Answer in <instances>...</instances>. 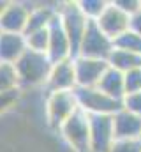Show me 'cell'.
Segmentation results:
<instances>
[{
	"label": "cell",
	"instance_id": "obj_1",
	"mask_svg": "<svg viewBox=\"0 0 141 152\" xmlns=\"http://www.w3.org/2000/svg\"><path fill=\"white\" fill-rule=\"evenodd\" d=\"M51 60L44 53H37L27 50L21 58L14 64L18 85L21 92H34L37 88H44L48 76L51 71Z\"/></svg>",
	"mask_w": 141,
	"mask_h": 152
},
{
	"label": "cell",
	"instance_id": "obj_2",
	"mask_svg": "<svg viewBox=\"0 0 141 152\" xmlns=\"http://www.w3.org/2000/svg\"><path fill=\"white\" fill-rule=\"evenodd\" d=\"M79 110L74 90L65 92H46L44 94V120L46 126L58 133V129Z\"/></svg>",
	"mask_w": 141,
	"mask_h": 152
},
{
	"label": "cell",
	"instance_id": "obj_3",
	"mask_svg": "<svg viewBox=\"0 0 141 152\" xmlns=\"http://www.w3.org/2000/svg\"><path fill=\"white\" fill-rule=\"evenodd\" d=\"M58 18H60V23H62L67 37H69L70 48H72V58H76L79 55V46H81V41L85 37L86 27L90 21L78 7V2L60 4L58 5Z\"/></svg>",
	"mask_w": 141,
	"mask_h": 152
},
{
	"label": "cell",
	"instance_id": "obj_4",
	"mask_svg": "<svg viewBox=\"0 0 141 152\" xmlns=\"http://www.w3.org/2000/svg\"><path fill=\"white\" fill-rule=\"evenodd\" d=\"M58 134L72 152H90V117L78 110L58 129Z\"/></svg>",
	"mask_w": 141,
	"mask_h": 152
},
{
	"label": "cell",
	"instance_id": "obj_5",
	"mask_svg": "<svg viewBox=\"0 0 141 152\" xmlns=\"http://www.w3.org/2000/svg\"><path fill=\"white\" fill-rule=\"evenodd\" d=\"M74 92L78 97L79 110L85 112L86 115H115L124 108L122 101L109 97L108 94L99 90L97 87L76 88Z\"/></svg>",
	"mask_w": 141,
	"mask_h": 152
},
{
	"label": "cell",
	"instance_id": "obj_6",
	"mask_svg": "<svg viewBox=\"0 0 141 152\" xmlns=\"http://www.w3.org/2000/svg\"><path fill=\"white\" fill-rule=\"evenodd\" d=\"M113 50H115V42L99 28L95 21H90L86 27L85 37L81 41V46H79V55L99 58V60H108Z\"/></svg>",
	"mask_w": 141,
	"mask_h": 152
},
{
	"label": "cell",
	"instance_id": "obj_7",
	"mask_svg": "<svg viewBox=\"0 0 141 152\" xmlns=\"http://www.w3.org/2000/svg\"><path fill=\"white\" fill-rule=\"evenodd\" d=\"M90 117V152H109L115 143L113 115H88Z\"/></svg>",
	"mask_w": 141,
	"mask_h": 152
},
{
	"label": "cell",
	"instance_id": "obj_8",
	"mask_svg": "<svg viewBox=\"0 0 141 152\" xmlns=\"http://www.w3.org/2000/svg\"><path fill=\"white\" fill-rule=\"evenodd\" d=\"M95 23L99 25V28L106 36L115 42V39H118L127 30H131V14L122 11L115 2H108L104 12L99 16V20Z\"/></svg>",
	"mask_w": 141,
	"mask_h": 152
},
{
	"label": "cell",
	"instance_id": "obj_9",
	"mask_svg": "<svg viewBox=\"0 0 141 152\" xmlns=\"http://www.w3.org/2000/svg\"><path fill=\"white\" fill-rule=\"evenodd\" d=\"M109 64L108 60L99 58H90V57H81L78 55L74 58V69H76V83L78 88H90L97 87L101 78L108 71Z\"/></svg>",
	"mask_w": 141,
	"mask_h": 152
},
{
	"label": "cell",
	"instance_id": "obj_10",
	"mask_svg": "<svg viewBox=\"0 0 141 152\" xmlns=\"http://www.w3.org/2000/svg\"><path fill=\"white\" fill-rule=\"evenodd\" d=\"M32 7H34V4H30V2H16V0L7 2L5 11L0 16V32L25 34Z\"/></svg>",
	"mask_w": 141,
	"mask_h": 152
},
{
	"label": "cell",
	"instance_id": "obj_11",
	"mask_svg": "<svg viewBox=\"0 0 141 152\" xmlns=\"http://www.w3.org/2000/svg\"><path fill=\"white\" fill-rule=\"evenodd\" d=\"M76 88H78V83H76L74 58L53 64L44 90L46 92H65V90H76Z\"/></svg>",
	"mask_w": 141,
	"mask_h": 152
},
{
	"label": "cell",
	"instance_id": "obj_12",
	"mask_svg": "<svg viewBox=\"0 0 141 152\" xmlns=\"http://www.w3.org/2000/svg\"><path fill=\"white\" fill-rule=\"evenodd\" d=\"M48 58L51 60V64L62 62V60H69L72 58V48H70L69 37L60 23V18L57 14V18L53 20V23L49 25V46H48Z\"/></svg>",
	"mask_w": 141,
	"mask_h": 152
},
{
	"label": "cell",
	"instance_id": "obj_13",
	"mask_svg": "<svg viewBox=\"0 0 141 152\" xmlns=\"http://www.w3.org/2000/svg\"><path fill=\"white\" fill-rule=\"evenodd\" d=\"M27 50H28L27 39L23 34L0 32V62L2 64H12L14 66Z\"/></svg>",
	"mask_w": 141,
	"mask_h": 152
},
{
	"label": "cell",
	"instance_id": "obj_14",
	"mask_svg": "<svg viewBox=\"0 0 141 152\" xmlns=\"http://www.w3.org/2000/svg\"><path fill=\"white\" fill-rule=\"evenodd\" d=\"M115 138L116 140H138L141 138V117L122 108L113 115Z\"/></svg>",
	"mask_w": 141,
	"mask_h": 152
},
{
	"label": "cell",
	"instance_id": "obj_15",
	"mask_svg": "<svg viewBox=\"0 0 141 152\" xmlns=\"http://www.w3.org/2000/svg\"><path fill=\"white\" fill-rule=\"evenodd\" d=\"M57 14H58V7H51L48 4H34L23 36H28V34L37 32V30L49 28V25L53 23V20L57 18Z\"/></svg>",
	"mask_w": 141,
	"mask_h": 152
},
{
	"label": "cell",
	"instance_id": "obj_16",
	"mask_svg": "<svg viewBox=\"0 0 141 152\" xmlns=\"http://www.w3.org/2000/svg\"><path fill=\"white\" fill-rule=\"evenodd\" d=\"M97 88L102 90L104 94H108L109 97L122 101L125 97V75L113 69V67H108V71L101 78Z\"/></svg>",
	"mask_w": 141,
	"mask_h": 152
},
{
	"label": "cell",
	"instance_id": "obj_17",
	"mask_svg": "<svg viewBox=\"0 0 141 152\" xmlns=\"http://www.w3.org/2000/svg\"><path fill=\"white\" fill-rule=\"evenodd\" d=\"M108 64L109 67L120 71V73H129L132 69H138L141 67V55L138 53H131V51H125V50H113L109 58H108Z\"/></svg>",
	"mask_w": 141,
	"mask_h": 152
},
{
	"label": "cell",
	"instance_id": "obj_18",
	"mask_svg": "<svg viewBox=\"0 0 141 152\" xmlns=\"http://www.w3.org/2000/svg\"><path fill=\"white\" fill-rule=\"evenodd\" d=\"M18 75L12 64H2L0 62V94L18 90Z\"/></svg>",
	"mask_w": 141,
	"mask_h": 152
},
{
	"label": "cell",
	"instance_id": "obj_19",
	"mask_svg": "<svg viewBox=\"0 0 141 152\" xmlns=\"http://www.w3.org/2000/svg\"><path fill=\"white\" fill-rule=\"evenodd\" d=\"M25 39H27V48H28L30 51H37V53H44V55H48V46H49V28L32 32V34L25 36Z\"/></svg>",
	"mask_w": 141,
	"mask_h": 152
},
{
	"label": "cell",
	"instance_id": "obj_20",
	"mask_svg": "<svg viewBox=\"0 0 141 152\" xmlns=\"http://www.w3.org/2000/svg\"><path fill=\"white\" fill-rule=\"evenodd\" d=\"M115 48L141 55V36L136 34L134 30H127L125 34H122L118 39H115Z\"/></svg>",
	"mask_w": 141,
	"mask_h": 152
},
{
	"label": "cell",
	"instance_id": "obj_21",
	"mask_svg": "<svg viewBox=\"0 0 141 152\" xmlns=\"http://www.w3.org/2000/svg\"><path fill=\"white\" fill-rule=\"evenodd\" d=\"M108 2L106 0H79L78 7L81 9V12L86 16L88 21H97L99 16L104 12Z\"/></svg>",
	"mask_w": 141,
	"mask_h": 152
},
{
	"label": "cell",
	"instance_id": "obj_22",
	"mask_svg": "<svg viewBox=\"0 0 141 152\" xmlns=\"http://www.w3.org/2000/svg\"><path fill=\"white\" fill-rule=\"evenodd\" d=\"M21 101V90H12V92H5L0 94V117L7 115L9 112L16 110V106Z\"/></svg>",
	"mask_w": 141,
	"mask_h": 152
},
{
	"label": "cell",
	"instance_id": "obj_23",
	"mask_svg": "<svg viewBox=\"0 0 141 152\" xmlns=\"http://www.w3.org/2000/svg\"><path fill=\"white\" fill-rule=\"evenodd\" d=\"M141 92V67L125 73V96Z\"/></svg>",
	"mask_w": 141,
	"mask_h": 152
},
{
	"label": "cell",
	"instance_id": "obj_24",
	"mask_svg": "<svg viewBox=\"0 0 141 152\" xmlns=\"http://www.w3.org/2000/svg\"><path fill=\"white\" fill-rule=\"evenodd\" d=\"M109 152H141V138H138V140H115Z\"/></svg>",
	"mask_w": 141,
	"mask_h": 152
},
{
	"label": "cell",
	"instance_id": "obj_25",
	"mask_svg": "<svg viewBox=\"0 0 141 152\" xmlns=\"http://www.w3.org/2000/svg\"><path fill=\"white\" fill-rule=\"evenodd\" d=\"M122 104H124V108H125L127 112L141 117V92L127 94V96L122 99Z\"/></svg>",
	"mask_w": 141,
	"mask_h": 152
},
{
	"label": "cell",
	"instance_id": "obj_26",
	"mask_svg": "<svg viewBox=\"0 0 141 152\" xmlns=\"http://www.w3.org/2000/svg\"><path fill=\"white\" fill-rule=\"evenodd\" d=\"M122 11H125L127 14H134V12H138L141 9V0H113Z\"/></svg>",
	"mask_w": 141,
	"mask_h": 152
},
{
	"label": "cell",
	"instance_id": "obj_27",
	"mask_svg": "<svg viewBox=\"0 0 141 152\" xmlns=\"http://www.w3.org/2000/svg\"><path fill=\"white\" fill-rule=\"evenodd\" d=\"M131 30H134L136 34L141 36V9L131 16Z\"/></svg>",
	"mask_w": 141,
	"mask_h": 152
},
{
	"label": "cell",
	"instance_id": "obj_28",
	"mask_svg": "<svg viewBox=\"0 0 141 152\" xmlns=\"http://www.w3.org/2000/svg\"><path fill=\"white\" fill-rule=\"evenodd\" d=\"M5 5H7V2H2V0H0V16H2V12L5 11Z\"/></svg>",
	"mask_w": 141,
	"mask_h": 152
}]
</instances>
